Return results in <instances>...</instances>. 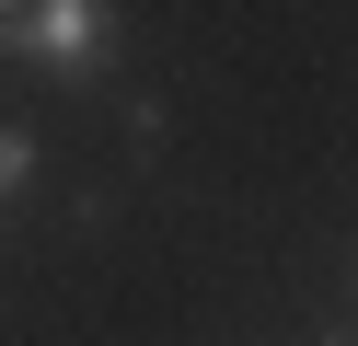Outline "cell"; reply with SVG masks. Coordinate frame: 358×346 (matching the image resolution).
I'll return each instance as SVG.
<instances>
[{
    "instance_id": "obj_1",
    "label": "cell",
    "mask_w": 358,
    "mask_h": 346,
    "mask_svg": "<svg viewBox=\"0 0 358 346\" xmlns=\"http://www.w3.org/2000/svg\"><path fill=\"white\" fill-rule=\"evenodd\" d=\"M12 58L58 69V81H93L116 58V0H24L12 12Z\"/></svg>"
},
{
    "instance_id": "obj_2",
    "label": "cell",
    "mask_w": 358,
    "mask_h": 346,
    "mask_svg": "<svg viewBox=\"0 0 358 346\" xmlns=\"http://www.w3.org/2000/svg\"><path fill=\"white\" fill-rule=\"evenodd\" d=\"M24 173H35V138H24V127H12V115H0V208L24 196Z\"/></svg>"
},
{
    "instance_id": "obj_3",
    "label": "cell",
    "mask_w": 358,
    "mask_h": 346,
    "mask_svg": "<svg viewBox=\"0 0 358 346\" xmlns=\"http://www.w3.org/2000/svg\"><path fill=\"white\" fill-rule=\"evenodd\" d=\"M12 12H24V0H0V46H12Z\"/></svg>"
}]
</instances>
